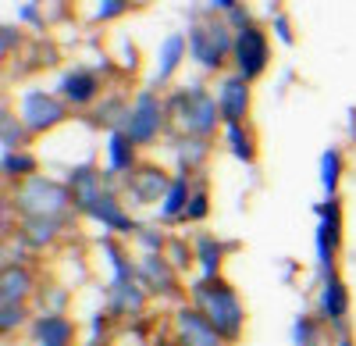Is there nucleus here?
Here are the masks:
<instances>
[{
    "instance_id": "obj_22",
    "label": "nucleus",
    "mask_w": 356,
    "mask_h": 346,
    "mask_svg": "<svg viewBox=\"0 0 356 346\" xmlns=\"http://www.w3.org/2000/svg\"><path fill=\"white\" fill-rule=\"evenodd\" d=\"M193 189H196V179H193V175H175V179H171L168 196L161 200V207H157V221H161V225H175V221H182V218H186V211H189Z\"/></svg>"
},
{
    "instance_id": "obj_42",
    "label": "nucleus",
    "mask_w": 356,
    "mask_h": 346,
    "mask_svg": "<svg viewBox=\"0 0 356 346\" xmlns=\"http://www.w3.org/2000/svg\"><path fill=\"white\" fill-rule=\"evenodd\" d=\"M125 68H129V72H139V50H136V43H129V40H125Z\"/></svg>"
},
{
    "instance_id": "obj_16",
    "label": "nucleus",
    "mask_w": 356,
    "mask_h": 346,
    "mask_svg": "<svg viewBox=\"0 0 356 346\" xmlns=\"http://www.w3.org/2000/svg\"><path fill=\"white\" fill-rule=\"evenodd\" d=\"M86 218H93L107 236H132L136 239V233H139V221L129 214V207L122 204V196H118V189H107L100 200H97V207L89 211Z\"/></svg>"
},
{
    "instance_id": "obj_15",
    "label": "nucleus",
    "mask_w": 356,
    "mask_h": 346,
    "mask_svg": "<svg viewBox=\"0 0 356 346\" xmlns=\"http://www.w3.org/2000/svg\"><path fill=\"white\" fill-rule=\"evenodd\" d=\"M139 285L150 297H182V278L164 253H139Z\"/></svg>"
},
{
    "instance_id": "obj_38",
    "label": "nucleus",
    "mask_w": 356,
    "mask_h": 346,
    "mask_svg": "<svg viewBox=\"0 0 356 346\" xmlns=\"http://www.w3.org/2000/svg\"><path fill=\"white\" fill-rule=\"evenodd\" d=\"M271 36H278L282 47H292V43H296V36H292V22H289L285 11H275V15H271Z\"/></svg>"
},
{
    "instance_id": "obj_19",
    "label": "nucleus",
    "mask_w": 356,
    "mask_h": 346,
    "mask_svg": "<svg viewBox=\"0 0 356 346\" xmlns=\"http://www.w3.org/2000/svg\"><path fill=\"white\" fill-rule=\"evenodd\" d=\"M146 300H150V293H146L139 282H129V285H107V314H111L114 322L143 318Z\"/></svg>"
},
{
    "instance_id": "obj_39",
    "label": "nucleus",
    "mask_w": 356,
    "mask_h": 346,
    "mask_svg": "<svg viewBox=\"0 0 356 346\" xmlns=\"http://www.w3.org/2000/svg\"><path fill=\"white\" fill-rule=\"evenodd\" d=\"M18 43H22V25L4 22V25H0V54L11 57V50H18Z\"/></svg>"
},
{
    "instance_id": "obj_24",
    "label": "nucleus",
    "mask_w": 356,
    "mask_h": 346,
    "mask_svg": "<svg viewBox=\"0 0 356 346\" xmlns=\"http://www.w3.org/2000/svg\"><path fill=\"white\" fill-rule=\"evenodd\" d=\"M65 225L57 221H43V218H18V228H15V239L29 250H47L57 243V236H61Z\"/></svg>"
},
{
    "instance_id": "obj_11",
    "label": "nucleus",
    "mask_w": 356,
    "mask_h": 346,
    "mask_svg": "<svg viewBox=\"0 0 356 346\" xmlns=\"http://www.w3.org/2000/svg\"><path fill=\"white\" fill-rule=\"evenodd\" d=\"M314 314H317V318L328 325V329H335L339 339L349 336V332H346V325H349V285H346V278H342L339 272L317 282Z\"/></svg>"
},
{
    "instance_id": "obj_7",
    "label": "nucleus",
    "mask_w": 356,
    "mask_h": 346,
    "mask_svg": "<svg viewBox=\"0 0 356 346\" xmlns=\"http://www.w3.org/2000/svg\"><path fill=\"white\" fill-rule=\"evenodd\" d=\"M18 118L25 122L29 136H47L57 125H65L68 104L57 93H47V90H36V86H33V90H25L18 97Z\"/></svg>"
},
{
    "instance_id": "obj_27",
    "label": "nucleus",
    "mask_w": 356,
    "mask_h": 346,
    "mask_svg": "<svg viewBox=\"0 0 356 346\" xmlns=\"http://www.w3.org/2000/svg\"><path fill=\"white\" fill-rule=\"evenodd\" d=\"M342 171H346V157H342V147H324V150H321V161H317V179H321L324 200L339 196V182H342Z\"/></svg>"
},
{
    "instance_id": "obj_12",
    "label": "nucleus",
    "mask_w": 356,
    "mask_h": 346,
    "mask_svg": "<svg viewBox=\"0 0 356 346\" xmlns=\"http://www.w3.org/2000/svg\"><path fill=\"white\" fill-rule=\"evenodd\" d=\"M171 179H175V175H168L161 164L139 161V164L129 171V179H125V196H129V204H136V207L157 204V207H161V200H164L168 189H171Z\"/></svg>"
},
{
    "instance_id": "obj_9",
    "label": "nucleus",
    "mask_w": 356,
    "mask_h": 346,
    "mask_svg": "<svg viewBox=\"0 0 356 346\" xmlns=\"http://www.w3.org/2000/svg\"><path fill=\"white\" fill-rule=\"evenodd\" d=\"M54 93L68 107H93L97 100H104V75L89 65H68L57 75Z\"/></svg>"
},
{
    "instance_id": "obj_35",
    "label": "nucleus",
    "mask_w": 356,
    "mask_h": 346,
    "mask_svg": "<svg viewBox=\"0 0 356 346\" xmlns=\"http://www.w3.org/2000/svg\"><path fill=\"white\" fill-rule=\"evenodd\" d=\"M168 233L164 228H157V225H143L139 233H136V246L143 250V253H164L168 250Z\"/></svg>"
},
{
    "instance_id": "obj_44",
    "label": "nucleus",
    "mask_w": 356,
    "mask_h": 346,
    "mask_svg": "<svg viewBox=\"0 0 356 346\" xmlns=\"http://www.w3.org/2000/svg\"><path fill=\"white\" fill-rule=\"evenodd\" d=\"M157 346H178V343H175V339H164V343H157Z\"/></svg>"
},
{
    "instance_id": "obj_21",
    "label": "nucleus",
    "mask_w": 356,
    "mask_h": 346,
    "mask_svg": "<svg viewBox=\"0 0 356 346\" xmlns=\"http://www.w3.org/2000/svg\"><path fill=\"white\" fill-rule=\"evenodd\" d=\"M232 246L225 239H218L214 233H200L193 236V253H196V265H200V278H218L225 268V253Z\"/></svg>"
},
{
    "instance_id": "obj_3",
    "label": "nucleus",
    "mask_w": 356,
    "mask_h": 346,
    "mask_svg": "<svg viewBox=\"0 0 356 346\" xmlns=\"http://www.w3.org/2000/svg\"><path fill=\"white\" fill-rule=\"evenodd\" d=\"M15 211H18V218H43V221L68 225L75 214V200L65 182L33 175L15 186Z\"/></svg>"
},
{
    "instance_id": "obj_20",
    "label": "nucleus",
    "mask_w": 356,
    "mask_h": 346,
    "mask_svg": "<svg viewBox=\"0 0 356 346\" xmlns=\"http://www.w3.org/2000/svg\"><path fill=\"white\" fill-rule=\"evenodd\" d=\"M36 293V278L22 261H4L0 268V304H29Z\"/></svg>"
},
{
    "instance_id": "obj_8",
    "label": "nucleus",
    "mask_w": 356,
    "mask_h": 346,
    "mask_svg": "<svg viewBox=\"0 0 356 346\" xmlns=\"http://www.w3.org/2000/svg\"><path fill=\"white\" fill-rule=\"evenodd\" d=\"M235 75H243L246 82H257L267 65H271V36L264 25H250L243 33H235V50H232Z\"/></svg>"
},
{
    "instance_id": "obj_23",
    "label": "nucleus",
    "mask_w": 356,
    "mask_h": 346,
    "mask_svg": "<svg viewBox=\"0 0 356 346\" xmlns=\"http://www.w3.org/2000/svg\"><path fill=\"white\" fill-rule=\"evenodd\" d=\"M100 253L107 257V265H111V285L139 282V261H132L129 250L118 243L114 236H100Z\"/></svg>"
},
{
    "instance_id": "obj_33",
    "label": "nucleus",
    "mask_w": 356,
    "mask_h": 346,
    "mask_svg": "<svg viewBox=\"0 0 356 346\" xmlns=\"http://www.w3.org/2000/svg\"><path fill=\"white\" fill-rule=\"evenodd\" d=\"M164 257H168V265L182 275V272H189L193 265H196V253H193V243H186L182 236H171L168 239V250H164Z\"/></svg>"
},
{
    "instance_id": "obj_1",
    "label": "nucleus",
    "mask_w": 356,
    "mask_h": 346,
    "mask_svg": "<svg viewBox=\"0 0 356 346\" xmlns=\"http://www.w3.org/2000/svg\"><path fill=\"white\" fill-rule=\"evenodd\" d=\"M189 304L218 329V336L228 346H235L243 339V332H246V307H243L239 290H235L225 275H218V278H193L189 282Z\"/></svg>"
},
{
    "instance_id": "obj_14",
    "label": "nucleus",
    "mask_w": 356,
    "mask_h": 346,
    "mask_svg": "<svg viewBox=\"0 0 356 346\" xmlns=\"http://www.w3.org/2000/svg\"><path fill=\"white\" fill-rule=\"evenodd\" d=\"M171 332H175V343H178V346H228V343L218 336V329L207 322L193 304L175 307V325H171Z\"/></svg>"
},
{
    "instance_id": "obj_25",
    "label": "nucleus",
    "mask_w": 356,
    "mask_h": 346,
    "mask_svg": "<svg viewBox=\"0 0 356 346\" xmlns=\"http://www.w3.org/2000/svg\"><path fill=\"white\" fill-rule=\"evenodd\" d=\"M139 164V147L129 139V132H107V171L111 175H129Z\"/></svg>"
},
{
    "instance_id": "obj_31",
    "label": "nucleus",
    "mask_w": 356,
    "mask_h": 346,
    "mask_svg": "<svg viewBox=\"0 0 356 346\" xmlns=\"http://www.w3.org/2000/svg\"><path fill=\"white\" fill-rule=\"evenodd\" d=\"M324 325L317 314H310V310H300L292 318V346H321L324 343Z\"/></svg>"
},
{
    "instance_id": "obj_30",
    "label": "nucleus",
    "mask_w": 356,
    "mask_h": 346,
    "mask_svg": "<svg viewBox=\"0 0 356 346\" xmlns=\"http://www.w3.org/2000/svg\"><path fill=\"white\" fill-rule=\"evenodd\" d=\"M25 139H29V129L22 118H15L11 107L4 104L0 107V154H15V150H25Z\"/></svg>"
},
{
    "instance_id": "obj_43",
    "label": "nucleus",
    "mask_w": 356,
    "mask_h": 346,
    "mask_svg": "<svg viewBox=\"0 0 356 346\" xmlns=\"http://www.w3.org/2000/svg\"><path fill=\"white\" fill-rule=\"evenodd\" d=\"M335 346H356V339L353 336H342V339H335Z\"/></svg>"
},
{
    "instance_id": "obj_2",
    "label": "nucleus",
    "mask_w": 356,
    "mask_h": 346,
    "mask_svg": "<svg viewBox=\"0 0 356 346\" xmlns=\"http://www.w3.org/2000/svg\"><path fill=\"white\" fill-rule=\"evenodd\" d=\"M168 118L178 129V136L193 139H214V132L225 129L218 97L207 86H178L168 97Z\"/></svg>"
},
{
    "instance_id": "obj_41",
    "label": "nucleus",
    "mask_w": 356,
    "mask_h": 346,
    "mask_svg": "<svg viewBox=\"0 0 356 346\" xmlns=\"http://www.w3.org/2000/svg\"><path fill=\"white\" fill-rule=\"evenodd\" d=\"M18 22L43 29V8H40V4H33V0H25V4H18Z\"/></svg>"
},
{
    "instance_id": "obj_10",
    "label": "nucleus",
    "mask_w": 356,
    "mask_h": 346,
    "mask_svg": "<svg viewBox=\"0 0 356 346\" xmlns=\"http://www.w3.org/2000/svg\"><path fill=\"white\" fill-rule=\"evenodd\" d=\"M111 179H114L111 171H100L93 161L72 164L68 175H65V186H68V193H72V200H75V211H79V214H89V211H93L97 200H100L107 189H114Z\"/></svg>"
},
{
    "instance_id": "obj_28",
    "label": "nucleus",
    "mask_w": 356,
    "mask_h": 346,
    "mask_svg": "<svg viewBox=\"0 0 356 346\" xmlns=\"http://www.w3.org/2000/svg\"><path fill=\"white\" fill-rule=\"evenodd\" d=\"M40 157L36 154H29V150H15V154H0V175H4V182H25V179H33L40 175Z\"/></svg>"
},
{
    "instance_id": "obj_37",
    "label": "nucleus",
    "mask_w": 356,
    "mask_h": 346,
    "mask_svg": "<svg viewBox=\"0 0 356 346\" xmlns=\"http://www.w3.org/2000/svg\"><path fill=\"white\" fill-rule=\"evenodd\" d=\"M129 11H132L129 0H100V4H93V22H114Z\"/></svg>"
},
{
    "instance_id": "obj_18",
    "label": "nucleus",
    "mask_w": 356,
    "mask_h": 346,
    "mask_svg": "<svg viewBox=\"0 0 356 346\" xmlns=\"http://www.w3.org/2000/svg\"><path fill=\"white\" fill-rule=\"evenodd\" d=\"M186 54H189L186 33H171V36L161 40V47H157V72H154L150 90H161V86H168L175 79V72L186 65Z\"/></svg>"
},
{
    "instance_id": "obj_29",
    "label": "nucleus",
    "mask_w": 356,
    "mask_h": 346,
    "mask_svg": "<svg viewBox=\"0 0 356 346\" xmlns=\"http://www.w3.org/2000/svg\"><path fill=\"white\" fill-rule=\"evenodd\" d=\"M129 100L122 93H111L107 100H100V107L93 111V125H104L107 132H122L129 122Z\"/></svg>"
},
{
    "instance_id": "obj_34",
    "label": "nucleus",
    "mask_w": 356,
    "mask_h": 346,
    "mask_svg": "<svg viewBox=\"0 0 356 346\" xmlns=\"http://www.w3.org/2000/svg\"><path fill=\"white\" fill-rule=\"evenodd\" d=\"M203 175H196V189H193V200H189V211L182 218V225H200L207 221V214H211V189H207V182H200Z\"/></svg>"
},
{
    "instance_id": "obj_13",
    "label": "nucleus",
    "mask_w": 356,
    "mask_h": 346,
    "mask_svg": "<svg viewBox=\"0 0 356 346\" xmlns=\"http://www.w3.org/2000/svg\"><path fill=\"white\" fill-rule=\"evenodd\" d=\"M214 97H218V107H221L225 125H246L250 107H253V82H246L243 75L228 72V75L218 79Z\"/></svg>"
},
{
    "instance_id": "obj_32",
    "label": "nucleus",
    "mask_w": 356,
    "mask_h": 346,
    "mask_svg": "<svg viewBox=\"0 0 356 346\" xmlns=\"http://www.w3.org/2000/svg\"><path fill=\"white\" fill-rule=\"evenodd\" d=\"M225 143H228V154L243 164H257V139L246 125H225Z\"/></svg>"
},
{
    "instance_id": "obj_6",
    "label": "nucleus",
    "mask_w": 356,
    "mask_h": 346,
    "mask_svg": "<svg viewBox=\"0 0 356 346\" xmlns=\"http://www.w3.org/2000/svg\"><path fill=\"white\" fill-rule=\"evenodd\" d=\"M168 100H161L157 90H139L132 107H129V122L125 132L136 147H154V143L168 132Z\"/></svg>"
},
{
    "instance_id": "obj_36",
    "label": "nucleus",
    "mask_w": 356,
    "mask_h": 346,
    "mask_svg": "<svg viewBox=\"0 0 356 346\" xmlns=\"http://www.w3.org/2000/svg\"><path fill=\"white\" fill-rule=\"evenodd\" d=\"M33 318H29V304H0V332L11 336L15 329L29 325Z\"/></svg>"
},
{
    "instance_id": "obj_26",
    "label": "nucleus",
    "mask_w": 356,
    "mask_h": 346,
    "mask_svg": "<svg viewBox=\"0 0 356 346\" xmlns=\"http://www.w3.org/2000/svg\"><path fill=\"white\" fill-rule=\"evenodd\" d=\"M211 157V139H193V136H175V161H178V175H193Z\"/></svg>"
},
{
    "instance_id": "obj_5",
    "label": "nucleus",
    "mask_w": 356,
    "mask_h": 346,
    "mask_svg": "<svg viewBox=\"0 0 356 346\" xmlns=\"http://www.w3.org/2000/svg\"><path fill=\"white\" fill-rule=\"evenodd\" d=\"M317 228H314V257H317V282L335 275V261L342 250V200H321L314 204Z\"/></svg>"
},
{
    "instance_id": "obj_17",
    "label": "nucleus",
    "mask_w": 356,
    "mask_h": 346,
    "mask_svg": "<svg viewBox=\"0 0 356 346\" xmlns=\"http://www.w3.org/2000/svg\"><path fill=\"white\" fill-rule=\"evenodd\" d=\"M29 339L33 346H75L79 325L72 322V314H36L29 322Z\"/></svg>"
},
{
    "instance_id": "obj_40",
    "label": "nucleus",
    "mask_w": 356,
    "mask_h": 346,
    "mask_svg": "<svg viewBox=\"0 0 356 346\" xmlns=\"http://www.w3.org/2000/svg\"><path fill=\"white\" fill-rule=\"evenodd\" d=\"M225 22H228V29H232V33H243V29L257 25V22H253V11H250V8H243V4L235 8V11H232V15H228Z\"/></svg>"
},
{
    "instance_id": "obj_4",
    "label": "nucleus",
    "mask_w": 356,
    "mask_h": 346,
    "mask_svg": "<svg viewBox=\"0 0 356 346\" xmlns=\"http://www.w3.org/2000/svg\"><path fill=\"white\" fill-rule=\"evenodd\" d=\"M186 40H189V57L203 68V72H221L225 61H232V50H235V33L228 29L225 18H200L193 15L189 29H186Z\"/></svg>"
}]
</instances>
